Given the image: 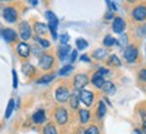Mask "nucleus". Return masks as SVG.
Instances as JSON below:
<instances>
[{
  "label": "nucleus",
  "mask_w": 146,
  "mask_h": 134,
  "mask_svg": "<svg viewBox=\"0 0 146 134\" xmlns=\"http://www.w3.org/2000/svg\"><path fill=\"white\" fill-rule=\"evenodd\" d=\"M131 21L135 23H145L146 22V3H138L133 7L130 12Z\"/></svg>",
  "instance_id": "obj_1"
},
{
  "label": "nucleus",
  "mask_w": 146,
  "mask_h": 134,
  "mask_svg": "<svg viewBox=\"0 0 146 134\" xmlns=\"http://www.w3.org/2000/svg\"><path fill=\"white\" fill-rule=\"evenodd\" d=\"M123 58L129 64H134L139 58V46L137 43H129L123 50Z\"/></svg>",
  "instance_id": "obj_2"
},
{
  "label": "nucleus",
  "mask_w": 146,
  "mask_h": 134,
  "mask_svg": "<svg viewBox=\"0 0 146 134\" xmlns=\"http://www.w3.org/2000/svg\"><path fill=\"white\" fill-rule=\"evenodd\" d=\"M53 117H54V121L58 126H65L69 122V111L64 106H57L54 108Z\"/></svg>",
  "instance_id": "obj_3"
},
{
  "label": "nucleus",
  "mask_w": 146,
  "mask_h": 134,
  "mask_svg": "<svg viewBox=\"0 0 146 134\" xmlns=\"http://www.w3.org/2000/svg\"><path fill=\"white\" fill-rule=\"evenodd\" d=\"M56 64V58L50 53H43L41 57H38V67L42 71H50Z\"/></svg>",
  "instance_id": "obj_4"
},
{
  "label": "nucleus",
  "mask_w": 146,
  "mask_h": 134,
  "mask_svg": "<svg viewBox=\"0 0 146 134\" xmlns=\"http://www.w3.org/2000/svg\"><path fill=\"white\" fill-rule=\"evenodd\" d=\"M89 83H91V79L88 77L87 73H77L73 77V88L76 91H81V89H85Z\"/></svg>",
  "instance_id": "obj_5"
},
{
  "label": "nucleus",
  "mask_w": 146,
  "mask_h": 134,
  "mask_svg": "<svg viewBox=\"0 0 146 134\" xmlns=\"http://www.w3.org/2000/svg\"><path fill=\"white\" fill-rule=\"evenodd\" d=\"M69 96H70V91H69V88L65 85V84H61V85H58L56 88V91H54V98L57 100L58 103H66L69 100Z\"/></svg>",
  "instance_id": "obj_6"
},
{
  "label": "nucleus",
  "mask_w": 146,
  "mask_h": 134,
  "mask_svg": "<svg viewBox=\"0 0 146 134\" xmlns=\"http://www.w3.org/2000/svg\"><path fill=\"white\" fill-rule=\"evenodd\" d=\"M78 98H80V103H83L87 108L92 107L95 102V93L89 89H81L78 91Z\"/></svg>",
  "instance_id": "obj_7"
},
{
  "label": "nucleus",
  "mask_w": 146,
  "mask_h": 134,
  "mask_svg": "<svg viewBox=\"0 0 146 134\" xmlns=\"http://www.w3.org/2000/svg\"><path fill=\"white\" fill-rule=\"evenodd\" d=\"M19 35H21V38L23 39V42L31 39L33 29H31L30 23H29L27 21H22L21 23H19Z\"/></svg>",
  "instance_id": "obj_8"
},
{
  "label": "nucleus",
  "mask_w": 146,
  "mask_h": 134,
  "mask_svg": "<svg viewBox=\"0 0 146 134\" xmlns=\"http://www.w3.org/2000/svg\"><path fill=\"white\" fill-rule=\"evenodd\" d=\"M46 18L49 21V31L52 33V37L54 39H57V27H58V19L52 11H46Z\"/></svg>",
  "instance_id": "obj_9"
},
{
  "label": "nucleus",
  "mask_w": 146,
  "mask_h": 134,
  "mask_svg": "<svg viewBox=\"0 0 146 134\" xmlns=\"http://www.w3.org/2000/svg\"><path fill=\"white\" fill-rule=\"evenodd\" d=\"M126 30V21L120 16H115L112 21V31L116 34H123Z\"/></svg>",
  "instance_id": "obj_10"
},
{
  "label": "nucleus",
  "mask_w": 146,
  "mask_h": 134,
  "mask_svg": "<svg viewBox=\"0 0 146 134\" xmlns=\"http://www.w3.org/2000/svg\"><path fill=\"white\" fill-rule=\"evenodd\" d=\"M3 18L8 23H15L18 21V11L14 7H5L3 10Z\"/></svg>",
  "instance_id": "obj_11"
},
{
  "label": "nucleus",
  "mask_w": 146,
  "mask_h": 134,
  "mask_svg": "<svg viewBox=\"0 0 146 134\" xmlns=\"http://www.w3.org/2000/svg\"><path fill=\"white\" fill-rule=\"evenodd\" d=\"M16 53H18V56L21 57V58H29L30 54H31V49L30 46L27 45L26 42H19L18 45H16Z\"/></svg>",
  "instance_id": "obj_12"
},
{
  "label": "nucleus",
  "mask_w": 146,
  "mask_h": 134,
  "mask_svg": "<svg viewBox=\"0 0 146 134\" xmlns=\"http://www.w3.org/2000/svg\"><path fill=\"white\" fill-rule=\"evenodd\" d=\"M0 35L3 37V39L5 42H10V43L18 41V34L12 29H3V30H0Z\"/></svg>",
  "instance_id": "obj_13"
},
{
  "label": "nucleus",
  "mask_w": 146,
  "mask_h": 134,
  "mask_svg": "<svg viewBox=\"0 0 146 134\" xmlns=\"http://www.w3.org/2000/svg\"><path fill=\"white\" fill-rule=\"evenodd\" d=\"M31 119H33V122L36 125H43L45 122H46V119H47V115H46V111L45 110H36L35 113L31 115Z\"/></svg>",
  "instance_id": "obj_14"
},
{
  "label": "nucleus",
  "mask_w": 146,
  "mask_h": 134,
  "mask_svg": "<svg viewBox=\"0 0 146 134\" xmlns=\"http://www.w3.org/2000/svg\"><path fill=\"white\" fill-rule=\"evenodd\" d=\"M104 83H106L104 76H102L99 72H95L94 75L91 76V84H92L95 88H98V89H102L103 85H104Z\"/></svg>",
  "instance_id": "obj_15"
},
{
  "label": "nucleus",
  "mask_w": 146,
  "mask_h": 134,
  "mask_svg": "<svg viewBox=\"0 0 146 134\" xmlns=\"http://www.w3.org/2000/svg\"><path fill=\"white\" fill-rule=\"evenodd\" d=\"M22 72H23V75H25L26 77H33V76H35L36 69L30 62H23V64H22Z\"/></svg>",
  "instance_id": "obj_16"
},
{
  "label": "nucleus",
  "mask_w": 146,
  "mask_h": 134,
  "mask_svg": "<svg viewBox=\"0 0 146 134\" xmlns=\"http://www.w3.org/2000/svg\"><path fill=\"white\" fill-rule=\"evenodd\" d=\"M91 111H89L88 108H80L78 110V121H80V123L81 125H87L91 121Z\"/></svg>",
  "instance_id": "obj_17"
},
{
  "label": "nucleus",
  "mask_w": 146,
  "mask_h": 134,
  "mask_svg": "<svg viewBox=\"0 0 146 134\" xmlns=\"http://www.w3.org/2000/svg\"><path fill=\"white\" fill-rule=\"evenodd\" d=\"M96 119H103L107 114V106H106L104 100H99L98 107H96Z\"/></svg>",
  "instance_id": "obj_18"
},
{
  "label": "nucleus",
  "mask_w": 146,
  "mask_h": 134,
  "mask_svg": "<svg viewBox=\"0 0 146 134\" xmlns=\"http://www.w3.org/2000/svg\"><path fill=\"white\" fill-rule=\"evenodd\" d=\"M70 47L68 45H61V46L57 49V56L60 58V61H64V60H66V57L70 54Z\"/></svg>",
  "instance_id": "obj_19"
},
{
  "label": "nucleus",
  "mask_w": 146,
  "mask_h": 134,
  "mask_svg": "<svg viewBox=\"0 0 146 134\" xmlns=\"http://www.w3.org/2000/svg\"><path fill=\"white\" fill-rule=\"evenodd\" d=\"M102 91L106 93V95H114L116 92V85H115L114 81H111V80H106L104 85L102 88Z\"/></svg>",
  "instance_id": "obj_20"
},
{
  "label": "nucleus",
  "mask_w": 146,
  "mask_h": 134,
  "mask_svg": "<svg viewBox=\"0 0 146 134\" xmlns=\"http://www.w3.org/2000/svg\"><path fill=\"white\" fill-rule=\"evenodd\" d=\"M69 106L72 110H78V106H80V98H78V91H74L73 93H70L69 96Z\"/></svg>",
  "instance_id": "obj_21"
},
{
  "label": "nucleus",
  "mask_w": 146,
  "mask_h": 134,
  "mask_svg": "<svg viewBox=\"0 0 146 134\" xmlns=\"http://www.w3.org/2000/svg\"><path fill=\"white\" fill-rule=\"evenodd\" d=\"M107 65L110 68H119L122 67V61H120V58L116 54H110L107 57Z\"/></svg>",
  "instance_id": "obj_22"
},
{
  "label": "nucleus",
  "mask_w": 146,
  "mask_h": 134,
  "mask_svg": "<svg viewBox=\"0 0 146 134\" xmlns=\"http://www.w3.org/2000/svg\"><path fill=\"white\" fill-rule=\"evenodd\" d=\"M42 134H58V130L53 122H46L42 129Z\"/></svg>",
  "instance_id": "obj_23"
},
{
  "label": "nucleus",
  "mask_w": 146,
  "mask_h": 134,
  "mask_svg": "<svg viewBox=\"0 0 146 134\" xmlns=\"http://www.w3.org/2000/svg\"><path fill=\"white\" fill-rule=\"evenodd\" d=\"M92 57H94L95 60H104L106 57H108V53L106 49L103 47H99V49H95L94 52H92Z\"/></svg>",
  "instance_id": "obj_24"
},
{
  "label": "nucleus",
  "mask_w": 146,
  "mask_h": 134,
  "mask_svg": "<svg viewBox=\"0 0 146 134\" xmlns=\"http://www.w3.org/2000/svg\"><path fill=\"white\" fill-rule=\"evenodd\" d=\"M34 30L38 35H45L47 33V26L45 23H41V22H35L34 23Z\"/></svg>",
  "instance_id": "obj_25"
},
{
  "label": "nucleus",
  "mask_w": 146,
  "mask_h": 134,
  "mask_svg": "<svg viewBox=\"0 0 146 134\" xmlns=\"http://www.w3.org/2000/svg\"><path fill=\"white\" fill-rule=\"evenodd\" d=\"M56 77V75L54 73H47V75H42L41 77L36 80L38 84H49V83H52Z\"/></svg>",
  "instance_id": "obj_26"
},
{
  "label": "nucleus",
  "mask_w": 146,
  "mask_h": 134,
  "mask_svg": "<svg viewBox=\"0 0 146 134\" xmlns=\"http://www.w3.org/2000/svg\"><path fill=\"white\" fill-rule=\"evenodd\" d=\"M116 43L119 45L120 49H123V50H125L126 46L129 45V34H126V33H123V34H120L119 39H116Z\"/></svg>",
  "instance_id": "obj_27"
},
{
  "label": "nucleus",
  "mask_w": 146,
  "mask_h": 134,
  "mask_svg": "<svg viewBox=\"0 0 146 134\" xmlns=\"http://www.w3.org/2000/svg\"><path fill=\"white\" fill-rule=\"evenodd\" d=\"M15 108V99H10L8 100V104H7V108H5V114H4V118L8 119L12 115V111Z\"/></svg>",
  "instance_id": "obj_28"
},
{
  "label": "nucleus",
  "mask_w": 146,
  "mask_h": 134,
  "mask_svg": "<svg viewBox=\"0 0 146 134\" xmlns=\"http://www.w3.org/2000/svg\"><path fill=\"white\" fill-rule=\"evenodd\" d=\"M72 72H73V65L68 64V65H64V67L61 68L60 71H58V75L65 77V76H69V75H70Z\"/></svg>",
  "instance_id": "obj_29"
},
{
  "label": "nucleus",
  "mask_w": 146,
  "mask_h": 134,
  "mask_svg": "<svg viewBox=\"0 0 146 134\" xmlns=\"http://www.w3.org/2000/svg\"><path fill=\"white\" fill-rule=\"evenodd\" d=\"M34 39H35V42L38 43V45H39V46L42 47V49H47V47H50V41H49V39L41 38L39 35H36L35 38H34Z\"/></svg>",
  "instance_id": "obj_30"
},
{
  "label": "nucleus",
  "mask_w": 146,
  "mask_h": 134,
  "mask_svg": "<svg viewBox=\"0 0 146 134\" xmlns=\"http://www.w3.org/2000/svg\"><path fill=\"white\" fill-rule=\"evenodd\" d=\"M115 43H116V39H115L112 35H110V34H107V35L104 37V39H103V45H104L106 47L114 46Z\"/></svg>",
  "instance_id": "obj_31"
},
{
  "label": "nucleus",
  "mask_w": 146,
  "mask_h": 134,
  "mask_svg": "<svg viewBox=\"0 0 146 134\" xmlns=\"http://www.w3.org/2000/svg\"><path fill=\"white\" fill-rule=\"evenodd\" d=\"M139 118L142 119V122H146V103H141V106L137 108Z\"/></svg>",
  "instance_id": "obj_32"
},
{
  "label": "nucleus",
  "mask_w": 146,
  "mask_h": 134,
  "mask_svg": "<svg viewBox=\"0 0 146 134\" xmlns=\"http://www.w3.org/2000/svg\"><path fill=\"white\" fill-rule=\"evenodd\" d=\"M85 134H102V131H100L99 126L98 125H89L88 127L85 129Z\"/></svg>",
  "instance_id": "obj_33"
},
{
  "label": "nucleus",
  "mask_w": 146,
  "mask_h": 134,
  "mask_svg": "<svg viewBox=\"0 0 146 134\" xmlns=\"http://www.w3.org/2000/svg\"><path fill=\"white\" fill-rule=\"evenodd\" d=\"M76 47H77V50H84V49L88 47V42L83 38H77L76 39Z\"/></svg>",
  "instance_id": "obj_34"
},
{
  "label": "nucleus",
  "mask_w": 146,
  "mask_h": 134,
  "mask_svg": "<svg viewBox=\"0 0 146 134\" xmlns=\"http://www.w3.org/2000/svg\"><path fill=\"white\" fill-rule=\"evenodd\" d=\"M30 49H31V53L34 54V56H36V57H41L42 54H43V50H42V47L36 43V45H31L30 46Z\"/></svg>",
  "instance_id": "obj_35"
},
{
  "label": "nucleus",
  "mask_w": 146,
  "mask_h": 134,
  "mask_svg": "<svg viewBox=\"0 0 146 134\" xmlns=\"http://www.w3.org/2000/svg\"><path fill=\"white\" fill-rule=\"evenodd\" d=\"M138 80L142 83H146V68H141L138 71Z\"/></svg>",
  "instance_id": "obj_36"
},
{
  "label": "nucleus",
  "mask_w": 146,
  "mask_h": 134,
  "mask_svg": "<svg viewBox=\"0 0 146 134\" xmlns=\"http://www.w3.org/2000/svg\"><path fill=\"white\" fill-rule=\"evenodd\" d=\"M106 3H107V5H108V10H110V11H112V12H114V11L118 10L116 4H115V3H112L111 0H106Z\"/></svg>",
  "instance_id": "obj_37"
},
{
  "label": "nucleus",
  "mask_w": 146,
  "mask_h": 134,
  "mask_svg": "<svg viewBox=\"0 0 146 134\" xmlns=\"http://www.w3.org/2000/svg\"><path fill=\"white\" fill-rule=\"evenodd\" d=\"M12 85L14 88H18V75H16V71L15 69H12Z\"/></svg>",
  "instance_id": "obj_38"
},
{
  "label": "nucleus",
  "mask_w": 146,
  "mask_h": 134,
  "mask_svg": "<svg viewBox=\"0 0 146 134\" xmlns=\"http://www.w3.org/2000/svg\"><path fill=\"white\" fill-rule=\"evenodd\" d=\"M98 72H99L102 76H107V75H110V69L108 68H104V67H100L99 69H98Z\"/></svg>",
  "instance_id": "obj_39"
},
{
  "label": "nucleus",
  "mask_w": 146,
  "mask_h": 134,
  "mask_svg": "<svg viewBox=\"0 0 146 134\" xmlns=\"http://www.w3.org/2000/svg\"><path fill=\"white\" fill-rule=\"evenodd\" d=\"M60 39H61V45H68L69 35H68V34H62V35L60 37Z\"/></svg>",
  "instance_id": "obj_40"
},
{
  "label": "nucleus",
  "mask_w": 146,
  "mask_h": 134,
  "mask_svg": "<svg viewBox=\"0 0 146 134\" xmlns=\"http://www.w3.org/2000/svg\"><path fill=\"white\" fill-rule=\"evenodd\" d=\"M76 58H77V50H72V52H70V54H69V61L74 62V61H76Z\"/></svg>",
  "instance_id": "obj_41"
},
{
  "label": "nucleus",
  "mask_w": 146,
  "mask_h": 134,
  "mask_svg": "<svg viewBox=\"0 0 146 134\" xmlns=\"http://www.w3.org/2000/svg\"><path fill=\"white\" fill-rule=\"evenodd\" d=\"M114 14H112V11H108V12H107V14H106V21H111V19H112V21H114Z\"/></svg>",
  "instance_id": "obj_42"
},
{
  "label": "nucleus",
  "mask_w": 146,
  "mask_h": 134,
  "mask_svg": "<svg viewBox=\"0 0 146 134\" xmlns=\"http://www.w3.org/2000/svg\"><path fill=\"white\" fill-rule=\"evenodd\" d=\"M80 60H81V61H84V62H91V57L87 56V54H83V56L80 57Z\"/></svg>",
  "instance_id": "obj_43"
},
{
  "label": "nucleus",
  "mask_w": 146,
  "mask_h": 134,
  "mask_svg": "<svg viewBox=\"0 0 146 134\" xmlns=\"http://www.w3.org/2000/svg\"><path fill=\"white\" fill-rule=\"evenodd\" d=\"M76 134H85V129H84L83 126H78L77 129H76Z\"/></svg>",
  "instance_id": "obj_44"
},
{
  "label": "nucleus",
  "mask_w": 146,
  "mask_h": 134,
  "mask_svg": "<svg viewBox=\"0 0 146 134\" xmlns=\"http://www.w3.org/2000/svg\"><path fill=\"white\" fill-rule=\"evenodd\" d=\"M133 134H145V133H143V130L142 129H134Z\"/></svg>",
  "instance_id": "obj_45"
},
{
  "label": "nucleus",
  "mask_w": 146,
  "mask_h": 134,
  "mask_svg": "<svg viewBox=\"0 0 146 134\" xmlns=\"http://www.w3.org/2000/svg\"><path fill=\"white\" fill-rule=\"evenodd\" d=\"M141 29H142V33H143V35H146V22L143 23V26H142Z\"/></svg>",
  "instance_id": "obj_46"
},
{
  "label": "nucleus",
  "mask_w": 146,
  "mask_h": 134,
  "mask_svg": "<svg viewBox=\"0 0 146 134\" xmlns=\"http://www.w3.org/2000/svg\"><path fill=\"white\" fill-rule=\"evenodd\" d=\"M142 130H143V133L146 134V122H142V127H141Z\"/></svg>",
  "instance_id": "obj_47"
},
{
  "label": "nucleus",
  "mask_w": 146,
  "mask_h": 134,
  "mask_svg": "<svg viewBox=\"0 0 146 134\" xmlns=\"http://www.w3.org/2000/svg\"><path fill=\"white\" fill-rule=\"evenodd\" d=\"M30 3H31L33 5H36V4H38V1H36V0H30Z\"/></svg>",
  "instance_id": "obj_48"
},
{
  "label": "nucleus",
  "mask_w": 146,
  "mask_h": 134,
  "mask_svg": "<svg viewBox=\"0 0 146 134\" xmlns=\"http://www.w3.org/2000/svg\"><path fill=\"white\" fill-rule=\"evenodd\" d=\"M127 3H130V4H134V3H137V0H126Z\"/></svg>",
  "instance_id": "obj_49"
},
{
  "label": "nucleus",
  "mask_w": 146,
  "mask_h": 134,
  "mask_svg": "<svg viewBox=\"0 0 146 134\" xmlns=\"http://www.w3.org/2000/svg\"><path fill=\"white\" fill-rule=\"evenodd\" d=\"M145 56H146V43H145Z\"/></svg>",
  "instance_id": "obj_50"
},
{
  "label": "nucleus",
  "mask_w": 146,
  "mask_h": 134,
  "mask_svg": "<svg viewBox=\"0 0 146 134\" xmlns=\"http://www.w3.org/2000/svg\"><path fill=\"white\" fill-rule=\"evenodd\" d=\"M0 1H7V0H0Z\"/></svg>",
  "instance_id": "obj_51"
}]
</instances>
